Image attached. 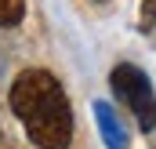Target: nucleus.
Masks as SVG:
<instances>
[{
  "label": "nucleus",
  "mask_w": 156,
  "mask_h": 149,
  "mask_svg": "<svg viewBox=\"0 0 156 149\" xmlns=\"http://www.w3.org/2000/svg\"><path fill=\"white\" fill-rule=\"evenodd\" d=\"M109 84H113V95L134 113L138 127L153 131L156 127V91H153V84L145 80V73L138 66H131V62H120L116 69L109 73Z\"/></svg>",
  "instance_id": "nucleus-2"
},
{
  "label": "nucleus",
  "mask_w": 156,
  "mask_h": 149,
  "mask_svg": "<svg viewBox=\"0 0 156 149\" xmlns=\"http://www.w3.org/2000/svg\"><path fill=\"white\" fill-rule=\"evenodd\" d=\"M94 120H98V131H102L105 149H131L127 135H123V124L116 120V113H113L109 102H94Z\"/></svg>",
  "instance_id": "nucleus-3"
},
{
  "label": "nucleus",
  "mask_w": 156,
  "mask_h": 149,
  "mask_svg": "<svg viewBox=\"0 0 156 149\" xmlns=\"http://www.w3.org/2000/svg\"><path fill=\"white\" fill-rule=\"evenodd\" d=\"M26 15V0H0V26H18Z\"/></svg>",
  "instance_id": "nucleus-4"
},
{
  "label": "nucleus",
  "mask_w": 156,
  "mask_h": 149,
  "mask_svg": "<svg viewBox=\"0 0 156 149\" xmlns=\"http://www.w3.org/2000/svg\"><path fill=\"white\" fill-rule=\"evenodd\" d=\"M11 109L29 142L40 149H66L73 142V109L62 84L47 69H26L11 84Z\"/></svg>",
  "instance_id": "nucleus-1"
},
{
  "label": "nucleus",
  "mask_w": 156,
  "mask_h": 149,
  "mask_svg": "<svg viewBox=\"0 0 156 149\" xmlns=\"http://www.w3.org/2000/svg\"><path fill=\"white\" fill-rule=\"evenodd\" d=\"M142 29L145 33H156V0H145L142 4Z\"/></svg>",
  "instance_id": "nucleus-5"
}]
</instances>
